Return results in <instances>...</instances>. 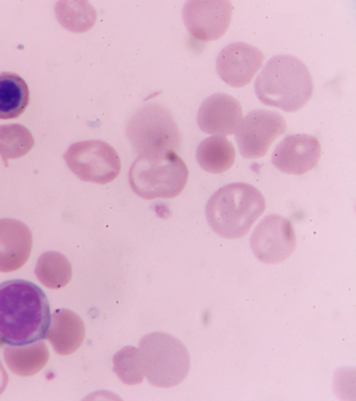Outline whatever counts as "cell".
I'll use <instances>...</instances> for the list:
<instances>
[{
  "mask_svg": "<svg viewBox=\"0 0 356 401\" xmlns=\"http://www.w3.org/2000/svg\"><path fill=\"white\" fill-rule=\"evenodd\" d=\"M51 322L48 299L36 284L13 279L0 283V340L24 345L45 338Z\"/></svg>",
  "mask_w": 356,
  "mask_h": 401,
  "instance_id": "6da1fadb",
  "label": "cell"
},
{
  "mask_svg": "<svg viewBox=\"0 0 356 401\" xmlns=\"http://www.w3.org/2000/svg\"><path fill=\"white\" fill-rule=\"evenodd\" d=\"M254 91L264 104L293 112L310 99L313 81L300 59L288 54L277 55L271 58L257 75Z\"/></svg>",
  "mask_w": 356,
  "mask_h": 401,
  "instance_id": "7a4b0ae2",
  "label": "cell"
},
{
  "mask_svg": "<svg viewBox=\"0 0 356 401\" xmlns=\"http://www.w3.org/2000/svg\"><path fill=\"white\" fill-rule=\"evenodd\" d=\"M265 208V199L256 187L234 182L211 195L205 213L209 226L217 235L232 239L245 235Z\"/></svg>",
  "mask_w": 356,
  "mask_h": 401,
  "instance_id": "3957f363",
  "label": "cell"
},
{
  "mask_svg": "<svg viewBox=\"0 0 356 401\" xmlns=\"http://www.w3.org/2000/svg\"><path fill=\"white\" fill-rule=\"evenodd\" d=\"M188 171L174 150L138 155L129 172L131 188L140 197L172 198L184 188Z\"/></svg>",
  "mask_w": 356,
  "mask_h": 401,
  "instance_id": "277c9868",
  "label": "cell"
},
{
  "mask_svg": "<svg viewBox=\"0 0 356 401\" xmlns=\"http://www.w3.org/2000/svg\"><path fill=\"white\" fill-rule=\"evenodd\" d=\"M145 376L153 386L170 388L179 384L190 369V356L177 338L163 332L145 335L139 342Z\"/></svg>",
  "mask_w": 356,
  "mask_h": 401,
  "instance_id": "5b68a950",
  "label": "cell"
},
{
  "mask_svg": "<svg viewBox=\"0 0 356 401\" xmlns=\"http://www.w3.org/2000/svg\"><path fill=\"white\" fill-rule=\"evenodd\" d=\"M127 137L138 155L162 153L179 148L180 132L170 112L164 107L147 104L129 118Z\"/></svg>",
  "mask_w": 356,
  "mask_h": 401,
  "instance_id": "8992f818",
  "label": "cell"
},
{
  "mask_svg": "<svg viewBox=\"0 0 356 401\" xmlns=\"http://www.w3.org/2000/svg\"><path fill=\"white\" fill-rule=\"evenodd\" d=\"M69 167L80 180L97 184L113 181L121 168L115 150L101 140H88L72 144L63 155Z\"/></svg>",
  "mask_w": 356,
  "mask_h": 401,
  "instance_id": "52a82bcc",
  "label": "cell"
},
{
  "mask_svg": "<svg viewBox=\"0 0 356 401\" xmlns=\"http://www.w3.org/2000/svg\"><path fill=\"white\" fill-rule=\"evenodd\" d=\"M286 128L285 119L279 113L259 109L251 111L242 119L236 132L240 154L245 159L264 156Z\"/></svg>",
  "mask_w": 356,
  "mask_h": 401,
  "instance_id": "ba28073f",
  "label": "cell"
},
{
  "mask_svg": "<svg viewBox=\"0 0 356 401\" xmlns=\"http://www.w3.org/2000/svg\"><path fill=\"white\" fill-rule=\"evenodd\" d=\"M250 244L256 258L266 264H277L295 251L296 238L289 220L276 214L266 216L254 229Z\"/></svg>",
  "mask_w": 356,
  "mask_h": 401,
  "instance_id": "9c48e42d",
  "label": "cell"
},
{
  "mask_svg": "<svg viewBox=\"0 0 356 401\" xmlns=\"http://www.w3.org/2000/svg\"><path fill=\"white\" fill-rule=\"evenodd\" d=\"M232 6L227 0H190L186 2L182 17L194 38L208 42L222 36L232 19Z\"/></svg>",
  "mask_w": 356,
  "mask_h": 401,
  "instance_id": "30bf717a",
  "label": "cell"
},
{
  "mask_svg": "<svg viewBox=\"0 0 356 401\" xmlns=\"http://www.w3.org/2000/svg\"><path fill=\"white\" fill-rule=\"evenodd\" d=\"M264 58L258 48L243 42H234L220 52L216 59V71L230 86L243 87L261 68Z\"/></svg>",
  "mask_w": 356,
  "mask_h": 401,
  "instance_id": "8fae6325",
  "label": "cell"
},
{
  "mask_svg": "<svg viewBox=\"0 0 356 401\" xmlns=\"http://www.w3.org/2000/svg\"><path fill=\"white\" fill-rule=\"evenodd\" d=\"M321 153L320 143L314 136L292 134L286 136L276 146L271 162L283 173L301 175L316 166Z\"/></svg>",
  "mask_w": 356,
  "mask_h": 401,
  "instance_id": "7c38bea8",
  "label": "cell"
},
{
  "mask_svg": "<svg viewBox=\"0 0 356 401\" xmlns=\"http://www.w3.org/2000/svg\"><path fill=\"white\" fill-rule=\"evenodd\" d=\"M243 119L239 102L234 97L217 93L207 97L201 104L197 122L207 134L227 136L234 134Z\"/></svg>",
  "mask_w": 356,
  "mask_h": 401,
  "instance_id": "4fadbf2b",
  "label": "cell"
},
{
  "mask_svg": "<svg viewBox=\"0 0 356 401\" xmlns=\"http://www.w3.org/2000/svg\"><path fill=\"white\" fill-rule=\"evenodd\" d=\"M32 247L29 227L15 219H0V272H10L27 261Z\"/></svg>",
  "mask_w": 356,
  "mask_h": 401,
  "instance_id": "5bb4252c",
  "label": "cell"
},
{
  "mask_svg": "<svg viewBox=\"0 0 356 401\" xmlns=\"http://www.w3.org/2000/svg\"><path fill=\"white\" fill-rule=\"evenodd\" d=\"M84 337V323L76 313L65 308L53 313L45 338L57 354L74 353L81 345Z\"/></svg>",
  "mask_w": 356,
  "mask_h": 401,
  "instance_id": "9a60e30c",
  "label": "cell"
},
{
  "mask_svg": "<svg viewBox=\"0 0 356 401\" xmlns=\"http://www.w3.org/2000/svg\"><path fill=\"white\" fill-rule=\"evenodd\" d=\"M49 350L42 340L27 345L8 346L3 351L8 368L15 375L27 377L38 372L47 363Z\"/></svg>",
  "mask_w": 356,
  "mask_h": 401,
  "instance_id": "2e32d148",
  "label": "cell"
},
{
  "mask_svg": "<svg viewBox=\"0 0 356 401\" xmlns=\"http://www.w3.org/2000/svg\"><path fill=\"white\" fill-rule=\"evenodd\" d=\"M235 150L224 136L214 135L204 139L197 146L196 159L205 171L221 173L227 171L235 160Z\"/></svg>",
  "mask_w": 356,
  "mask_h": 401,
  "instance_id": "e0dca14e",
  "label": "cell"
},
{
  "mask_svg": "<svg viewBox=\"0 0 356 401\" xmlns=\"http://www.w3.org/2000/svg\"><path fill=\"white\" fill-rule=\"evenodd\" d=\"M29 103V90L25 81L18 74L0 73V119L19 117Z\"/></svg>",
  "mask_w": 356,
  "mask_h": 401,
  "instance_id": "ac0fdd59",
  "label": "cell"
},
{
  "mask_svg": "<svg viewBox=\"0 0 356 401\" xmlns=\"http://www.w3.org/2000/svg\"><path fill=\"white\" fill-rule=\"evenodd\" d=\"M35 274L43 285L51 289H59L69 283L72 271L70 262L64 255L56 251H47L38 258Z\"/></svg>",
  "mask_w": 356,
  "mask_h": 401,
  "instance_id": "d6986e66",
  "label": "cell"
},
{
  "mask_svg": "<svg viewBox=\"0 0 356 401\" xmlns=\"http://www.w3.org/2000/svg\"><path fill=\"white\" fill-rule=\"evenodd\" d=\"M55 13L59 23L74 33L90 30L97 19V12L88 1H58Z\"/></svg>",
  "mask_w": 356,
  "mask_h": 401,
  "instance_id": "ffe728a7",
  "label": "cell"
},
{
  "mask_svg": "<svg viewBox=\"0 0 356 401\" xmlns=\"http://www.w3.org/2000/svg\"><path fill=\"white\" fill-rule=\"evenodd\" d=\"M34 145L30 131L20 124L0 125V156L4 166L8 159H17L28 153Z\"/></svg>",
  "mask_w": 356,
  "mask_h": 401,
  "instance_id": "44dd1931",
  "label": "cell"
},
{
  "mask_svg": "<svg viewBox=\"0 0 356 401\" xmlns=\"http://www.w3.org/2000/svg\"><path fill=\"white\" fill-rule=\"evenodd\" d=\"M113 369L120 380L127 385L140 384L145 372L139 349L126 346L113 358Z\"/></svg>",
  "mask_w": 356,
  "mask_h": 401,
  "instance_id": "7402d4cb",
  "label": "cell"
},
{
  "mask_svg": "<svg viewBox=\"0 0 356 401\" xmlns=\"http://www.w3.org/2000/svg\"><path fill=\"white\" fill-rule=\"evenodd\" d=\"M8 382V376L0 361V395L6 389Z\"/></svg>",
  "mask_w": 356,
  "mask_h": 401,
  "instance_id": "603a6c76",
  "label": "cell"
}]
</instances>
